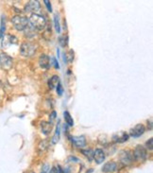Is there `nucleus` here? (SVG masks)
<instances>
[{
	"mask_svg": "<svg viewBox=\"0 0 153 173\" xmlns=\"http://www.w3.org/2000/svg\"><path fill=\"white\" fill-rule=\"evenodd\" d=\"M28 23L34 29L37 30H43L47 27V21H45L43 15L39 13H32L28 20Z\"/></svg>",
	"mask_w": 153,
	"mask_h": 173,
	"instance_id": "obj_1",
	"label": "nucleus"
},
{
	"mask_svg": "<svg viewBox=\"0 0 153 173\" xmlns=\"http://www.w3.org/2000/svg\"><path fill=\"white\" fill-rule=\"evenodd\" d=\"M36 52V45L31 42H25L20 46V53L24 57H31Z\"/></svg>",
	"mask_w": 153,
	"mask_h": 173,
	"instance_id": "obj_2",
	"label": "nucleus"
},
{
	"mask_svg": "<svg viewBox=\"0 0 153 173\" xmlns=\"http://www.w3.org/2000/svg\"><path fill=\"white\" fill-rule=\"evenodd\" d=\"M11 23L15 29L21 31L24 30L28 25V19L25 16H22V15H15L11 19Z\"/></svg>",
	"mask_w": 153,
	"mask_h": 173,
	"instance_id": "obj_3",
	"label": "nucleus"
},
{
	"mask_svg": "<svg viewBox=\"0 0 153 173\" xmlns=\"http://www.w3.org/2000/svg\"><path fill=\"white\" fill-rule=\"evenodd\" d=\"M134 160L133 153L129 149H123L119 152V161L124 166H129Z\"/></svg>",
	"mask_w": 153,
	"mask_h": 173,
	"instance_id": "obj_4",
	"label": "nucleus"
},
{
	"mask_svg": "<svg viewBox=\"0 0 153 173\" xmlns=\"http://www.w3.org/2000/svg\"><path fill=\"white\" fill-rule=\"evenodd\" d=\"M132 153H133L134 160L138 161V162H144L148 157V152H147L146 148H144L141 145L137 146L134 148V151Z\"/></svg>",
	"mask_w": 153,
	"mask_h": 173,
	"instance_id": "obj_5",
	"label": "nucleus"
},
{
	"mask_svg": "<svg viewBox=\"0 0 153 173\" xmlns=\"http://www.w3.org/2000/svg\"><path fill=\"white\" fill-rule=\"evenodd\" d=\"M0 64L3 69L5 70H10L12 67V59L10 57L9 55L6 53H1L0 54Z\"/></svg>",
	"mask_w": 153,
	"mask_h": 173,
	"instance_id": "obj_6",
	"label": "nucleus"
},
{
	"mask_svg": "<svg viewBox=\"0 0 153 173\" xmlns=\"http://www.w3.org/2000/svg\"><path fill=\"white\" fill-rule=\"evenodd\" d=\"M145 131H146V129H145V126L143 124H137L129 131V135L134 138L140 137L141 135H144Z\"/></svg>",
	"mask_w": 153,
	"mask_h": 173,
	"instance_id": "obj_7",
	"label": "nucleus"
},
{
	"mask_svg": "<svg viewBox=\"0 0 153 173\" xmlns=\"http://www.w3.org/2000/svg\"><path fill=\"white\" fill-rule=\"evenodd\" d=\"M25 11L27 12H32L33 14L36 13V12H40V3H39V1H29L26 5Z\"/></svg>",
	"mask_w": 153,
	"mask_h": 173,
	"instance_id": "obj_8",
	"label": "nucleus"
},
{
	"mask_svg": "<svg viewBox=\"0 0 153 173\" xmlns=\"http://www.w3.org/2000/svg\"><path fill=\"white\" fill-rule=\"evenodd\" d=\"M112 139L116 143H124L129 140V135L126 131H119L118 133L112 135Z\"/></svg>",
	"mask_w": 153,
	"mask_h": 173,
	"instance_id": "obj_9",
	"label": "nucleus"
},
{
	"mask_svg": "<svg viewBox=\"0 0 153 173\" xmlns=\"http://www.w3.org/2000/svg\"><path fill=\"white\" fill-rule=\"evenodd\" d=\"M71 141L76 148H84L86 146V139L83 135H81V136H73V137H71Z\"/></svg>",
	"mask_w": 153,
	"mask_h": 173,
	"instance_id": "obj_10",
	"label": "nucleus"
},
{
	"mask_svg": "<svg viewBox=\"0 0 153 173\" xmlns=\"http://www.w3.org/2000/svg\"><path fill=\"white\" fill-rule=\"evenodd\" d=\"M93 159L96 161V163L97 165L103 163V161L105 160V153L102 149L97 148L94 151V155H93Z\"/></svg>",
	"mask_w": 153,
	"mask_h": 173,
	"instance_id": "obj_11",
	"label": "nucleus"
},
{
	"mask_svg": "<svg viewBox=\"0 0 153 173\" xmlns=\"http://www.w3.org/2000/svg\"><path fill=\"white\" fill-rule=\"evenodd\" d=\"M48 147H49V140L48 139H44V140L41 141L39 144H38L37 152L39 153V155H43L45 151H47V149L48 148Z\"/></svg>",
	"mask_w": 153,
	"mask_h": 173,
	"instance_id": "obj_12",
	"label": "nucleus"
},
{
	"mask_svg": "<svg viewBox=\"0 0 153 173\" xmlns=\"http://www.w3.org/2000/svg\"><path fill=\"white\" fill-rule=\"evenodd\" d=\"M116 170H117V164L113 161L106 163L102 168V171L105 173H112Z\"/></svg>",
	"mask_w": 153,
	"mask_h": 173,
	"instance_id": "obj_13",
	"label": "nucleus"
},
{
	"mask_svg": "<svg viewBox=\"0 0 153 173\" xmlns=\"http://www.w3.org/2000/svg\"><path fill=\"white\" fill-rule=\"evenodd\" d=\"M39 65L42 68L48 69L50 66V58L45 54H42L39 58Z\"/></svg>",
	"mask_w": 153,
	"mask_h": 173,
	"instance_id": "obj_14",
	"label": "nucleus"
},
{
	"mask_svg": "<svg viewBox=\"0 0 153 173\" xmlns=\"http://www.w3.org/2000/svg\"><path fill=\"white\" fill-rule=\"evenodd\" d=\"M41 128H42V132L44 135H47L51 132V131L53 129V124L50 122L43 121V122H41Z\"/></svg>",
	"mask_w": 153,
	"mask_h": 173,
	"instance_id": "obj_15",
	"label": "nucleus"
},
{
	"mask_svg": "<svg viewBox=\"0 0 153 173\" xmlns=\"http://www.w3.org/2000/svg\"><path fill=\"white\" fill-rule=\"evenodd\" d=\"M59 82H60V78L57 75H54L48 82V87L50 89H54L55 87H57V86H58Z\"/></svg>",
	"mask_w": 153,
	"mask_h": 173,
	"instance_id": "obj_16",
	"label": "nucleus"
},
{
	"mask_svg": "<svg viewBox=\"0 0 153 173\" xmlns=\"http://www.w3.org/2000/svg\"><path fill=\"white\" fill-rule=\"evenodd\" d=\"M60 124H58L55 135H54V136H53L52 139H51V144L56 145V144L59 142V140H60Z\"/></svg>",
	"mask_w": 153,
	"mask_h": 173,
	"instance_id": "obj_17",
	"label": "nucleus"
},
{
	"mask_svg": "<svg viewBox=\"0 0 153 173\" xmlns=\"http://www.w3.org/2000/svg\"><path fill=\"white\" fill-rule=\"evenodd\" d=\"M24 30H25V35L28 36V37H32V36L35 35V31H34L35 29L29 25V23H28V25L27 26V28Z\"/></svg>",
	"mask_w": 153,
	"mask_h": 173,
	"instance_id": "obj_18",
	"label": "nucleus"
},
{
	"mask_svg": "<svg viewBox=\"0 0 153 173\" xmlns=\"http://www.w3.org/2000/svg\"><path fill=\"white\" fill-rule=\"evenodd\" d=\"M63 115H64V119H65L66 124H68V126H73L74 125V120L72 118V116L70 115V114L68 113L67 111H65Z\"/></svg>",
	"mask_w": 153,
	"mask_h": 173,
	"instance_id": "obj_19",
	"label": "nucleus"
},
{
	"mask_svg": "<svg viewBox=\"0 0 153 173\" xmlns=\"http://www.w3.org/2000/svg\"><path fill=\"white\" fill-rule=\"evenodd\" d=\"M81 152L85 155L87 158L89 159V161H92L93 160V155H94V151H92V149H82Z\"/></svg>",
	"mask_w": 153,
	"mask_h": 173,
	"instance_id": "obj_20",
	"label": "nucleus"
},
{
	"mask_svg": "<svg viewBox=\"0 0 153 173\" xmlns=\"http://www.w3.org/2000/svg\"><path fill=\"white\" fill-rule=\"evenodd\" d=\"M5 29H6V20H5V16L3 15L2 19H1V27H0V37H3L4 33H5Z\"/></svg>",
	"mask_w": 153,
	"mask_h": 173,
	"instance_id": "obj_21",
	"label": "nucleus"
},
{
	"mask_svg": "<svg viewBox=\"0 0 153 173\" xmlns=\"http://www.w3.org/2000/svg\"><path fill=\"white\" fill-rule=\"evenodd\" d=\"M74 55H75V53H74V51L72 50V49H70L69 51H68L67 53H66V62H72L73 61H74Z\"/></svg>",
	"mask_w": 153,
	"mask_h": 173,
	"instance_id": "obj_22",
	"label": "nucleus"
},
{
	"mask_svg": "<svg viewBox=\"0 0 153 173\" xmlns=\"http://www.w3.org/2000/svg\"><path fill=\"white\" fill-rule=\"evenodd\" d=\"M54 24H55V28H56V30H57V32L60 33V26L59 17H58L57 14L54 16Z\"/></svg>",
	"mask_w": 153,
	"mask_h": 173,
	"instance_id": "obj_23",
	"label": "nucleus"
},
{
	"mask_svg": "<svg viewBox=\"0 0 153 173\" xmlns=\"http://www.w3.org/2000/svg\"><path fill=\"white\" fill-rule=\"evenodd\" d=\"M49 173H63V170H62V168H60V167H53L51 169H50V171H49Z\"/></svg>",
	"mask_w": 153,
	"mask_h": 173,
	"instance_id": "obj_24",
	"label": "nucleus"
},
{
	"mask_svg": "<svg viewBox=\"0 0 153 173\" xmlns=\"http://www.w3.org/2000/svg\"><path fill=\"white\" fill-rule=\"evenodd\" d=\"M153 139L152 138H150L148 141H147V143H146V147H147V148H148L149 151H151V149L153 148Z\"/></svg>",
	"mask_w": 153,
	"mask_h": 173,
	"instance_id": "obj_25",
	"label": "nucleus"
},
{
	"mask_svg": "<svg viewBox=\"0 0 153 173\" xmlns=\"http://www.w3.org/2000/svg\"><path fill=\"white\" fill-rule=\"evenodd\" d=\"M57 93H58V95L60 97L63 95V86L60 85V83L58 84V86H57Z\"/></svg>",
	"mask_w": 153,
	"mask_h": 173,
	"instance_id": "obj_26",
	"label": "nucleus"
},
{
	"mask_svg": "<svg viewBox=\"0 0 153 173\" xmlns=\"http://www.w3.org/2000/svg\"><path fill=\"white\" fill-rule=\"evenodd\" d=\"M44 5L47 6V11L49 12H52V7H51V4H50V2L48 1V0H44Z\"/></svg>",
	"mask_w": 153,
	"mask_h": 173,
	"instance_id": "obj_27",
	"label": "nucleus"
},
{
	"mask_svg": "<svg viewBox=\"0 0 153 173\" xmlns=\"http://www.w3.org/2000/svg\"><path fill=\"white\" fill-rule=\"evenodd\" d=\"M56 118V112H52V114L50 115V116H49V122L50 123H52L53 122V120H54Z\"/></svg>",
	"mask_w": 153,
	"mask_h": 173,
	"instance_id": "obj_28",
	"label": "nucleus"
},
{
	"mask_svg": "<svg viewBox=\"0 0 153 173\" xmlns=\"http://www.w3.org/2000/svg\"><path fill=\"white\" fill-rule=\"evenodd\" d=\"M48 169H49V166H48V165H44V166L43 167V168H42L41 173H47V172L48 171Z\"/></svg>",
	"mask_w": 153,
	"mask_h": 173,
	"instance_id": "obj_29",
	"label": "nucleus"
},
{
	"mask_svg": "<svg viewBox=\"0 0 153 173\" xmlns=\"http://www.w3.org/2000/svg\"><path fill=\"white\" fill-rule=\"evenodd\" d=\"M59 42H60V45H62V46H65L66 45L64 44V40H65V37H60V39H59Z\"/></svg>",
	"mask_w": 153,
	"mask_h": 173,
	"instance_id": "obj_30",
	"label": "nucleus"
},
{
	"mask_svg": "<svg viewBox=\"0 0 153 173\" xmlns=\"http://www.w3.org/2000/svg\"><path fill=\"white\" fill-rule=\"evenodd\" d=\"M52 61H53V65H54V66H55V68H60V65H59V64H58V62H57V60H56V58H52Z\"/></svg>",
	"mask_w": 153,
	"mask_h": 173,
	"instance_id": "obj_31",
	"label": "nucleus"
},
{
	"mask_svg": "<svg viewBox=\"0 0 153 173\" xmlns=\"http://www.w3.org/2000/svg\"><path fill=\"white\" fill-rule=\"evenodd\" d=\"M70 160H73V161H76V162L79 161V160L76 159V158H75V157H69V158H68V161H70Z\"/></svg>",
	"mask_w": 153,
	"mask_h": 173,
	"instance_id": "obj_32",
	"label": "nucleus"
},
{
	"mask_svg": "<svg viewBox=\"0 0 153 173\" xmlns=\"http://www.w3.org/2000/svg\"><path fill=\"white\" fill-rule=\"evenodd\" d=\"M24 173H35V172L32 171V170H27V171H25Z\"/></svg>",
	"mask_w": 153,
	"mask_h": 173,
	"instance_id": "obj_33",
	"label": "nucleus"
}]
</instances>
